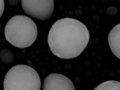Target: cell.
<instances>
[{"label": "cell", "instance_id": "11", "mask_svg": "<svg viewBox=\"0 0 120 90\" xmlns=\"http://www.w3.org/2000/svg\"><path fill=\"white\" fill-rule=\"evenodd\" d=\"M4 9V0H0V16H1Z\"/></svg>", "mask_w": 120, "mask_h": 90}, {"label": "cell", "instance_id": "4", "mask_svg": "<svg viewBox=\"0 0 120 90\" xmlns=\"http://www.w3.org/2000/svg\"><path fill=\"white\" fill-rule=\"evenodd\" d=\"M21 4L26 14L41 20L50 18L54 10V0H21Z\"/></svg>", "mask_w": 120, "mask_h": 90}, {"label": "cell", "instance_id": "5", "mask_svg": "<svg viewBox=\"0 0 120 90\" xmlns=\"http://www.w3.org/2000/svg\"><path fill=\"white\" fill-rule=\"evenodd\" d=\"M43 90H76L68 77L58 73H52L44 79Z\"/></svg>", "mask_w": 120, "mask_h": 90}, {"label": "cell", "instance_id": "7", "mask_svg": "<svg viewBox=\"0 0 120 90\" xmlns=\"http://www.w3.org/2000/svg\"><path fill=\"white\" fill-rule=\"evenodd\" d=\"M93 90H120V82L116 80H108L101 83Z\"/></svg>", "mask_w": 120, "mask_h": 90}, {"label": "cell", "instance_id": "6", "mask_svg": "<svg viewBox=\"0 0 120 90\" xmlns=\"http://www.w3.org/2000/svg\"><path fill=\"white\" fill-rule=\"evenodd\" d=\"M108 43L112 53L120 59V23L113 27L109 32Z\"/></svg>", "mask_w": 120, "mask_h": 90}, {"label": "cell", "instance_id": "3", "mask_svg": "<svg viewBox=\"0 0 120 90\" xmlns=\"http://www.w3.org/2000/svg\"><path fill=\"white\" fill-rule=\"evenodd\" d=\"M4 90H40L41 81L38 73L28 65L12 67L5 76Z\"/></svg>", "mask_w": 120, "mask_h": 90}, {"label": "cell", "instance_id": "8", "mask_svg": "<svg viewBox=\"0 0 120 90\" xmlns=\"http://www.w3.org/2000/svg\"><path fill=\"white\" fill-rule=\"evenodd\" d=\"M0 60L5 64H9L14 60V55L11 51L3 49L0 51Z\"/></svg>", "mask_w": 120, "mask_h": 90}, {"label": "cell", "instance_id": "2", "mask_svg": "<svg viewBox=\"0 0 120 90\" xmlns=\"http://www.w3.org/2000/svg\"><path fill=\"white\" fill-rule=\"evenodd\" d=\"M6 40L12 45L19 48L31 46L38 36V28L31 18L17 15L11 18L4 28Z\"/></svg>", "mask_w": 120, "mask_h": 90}, {"label": "cell", "instance_id": "1", "mask_svg": "<svg viewBox=\"0 0 120 90\" xmlns=\"http://www.w3.org/2000/svg\"><path fill=\"white\" fill-rule=\"evenodd\" d=\"M88 29L81 22L73 18L57 20L50 30L48 42L55 56L64 59L77 58L88 44Z\"/></svg>", "mask_w": 120, "mask_h": 90}, {"label": "cell", "instance_id": "9", "mask_svg": "<svg viewBox=\"0 0 120 90\" xmlns=\"http://www.w3.org/2000/svg\"><path fill=\"white\" fill-rule=\"evenodd\" d=\"M107 14L110 16H114L116 15L117 13V10L116 8L113 6H111L108 8L106 11Z\"/></svg>", "mask_w": 120, "mask_h": 90}, {"label": "cell", "instance_id": "12", "mask_svg": "<svg viewBox=\"0 0 120 90\" xmlns=\"http://www.w3.org/2000/svg\"><path fill=\"white\" fill-rule=\"evenodd\" d=\"M116 0L118 2H119V3H120V0Z\"/></svg>", "mask_w": 120, "mask_h": 90}, {"label": "cell", "instance_id": "10", "mask_svg": "<svg viewBox=\"0 0 120 90\" xmlns=\"http://www.w3.org/2000/svg\"><path fill=\"white\" fill-rule=\"evenodd\" d=\"M20 0H8V2L10 6H16L19 4Z\"/></svg>", "mask_w": 120, "mask_h": 90}]
</instances>
